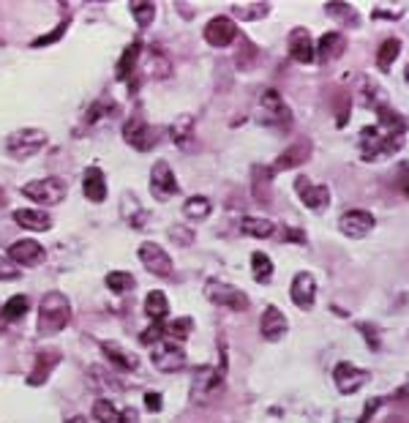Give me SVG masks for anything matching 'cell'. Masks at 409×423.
<instances>
[{"label": "cell", "instance_id": "obj_1", "mask_svg": "<svg viewBox=\"0 0 409 423\" xmlns=\"http://www.w3.org/2000/svg\"><path fill=\"white\" fill-rule=\"evenodd\" d=\"M71 322V300L63 292H47L39 303V336H58Z\"/></svg>", "mask_w": 409, "mask_h": 423}, {"label": "cell", "instance_id": "obj_2", "mask_svg": "<svg viewBox=\"0 0 409 423\" xmlns=\"http://www.w3.org/2000/svg\"><path fill=\"white\" fill-rule=\"evenodd\" d=\"M401 137L382 129V126H366L360 132V153L366 161H377V158H388L399 150Z\"/></svg>", "mask_w": 409, "mask_h": 423}, {"label": "cell", "instance_id": "obj_3", "mask_svg": "<svg viewBox=\"0 0 409 423\" xmlns=\"http://www.w3.org/2000/svg\"><path fill=\"white\" fill-rule=\"evenodd\" d=\"M47 145H50L47 132H41V129H17L6 140V153L11 158H17V161H25V158H33Z\"/></svg>", "mask_w": 409, "mask_h": 423}, {"label": "cell", "instance_id": "obj_4", "mask_svg": "<svg viewBox=\"0 0 409 423\" xmlns=\"http://www.w3.org/2000/svg\"><path fill=\"white\" fill-rule=\"evenodd\" d=\"M22 194L28 200H33L36 205H61L66 200V183L61 178H41V180H30L22 186Z\"/></svg>", "mask_w": 409, "mask_h": 423}, {"label": "cell", "instance_id": "obj_5", "mask_svg": "<svg viewBox=\"0 0 409 423\" xmlns=\"http://www.w3.org/2000/svg\"><path fill=\"white\" fill-rule=\"evenodd\" d=\"M257 118L262 123H268V126H286L292 121V112H289L286 101L281 99V93L275 87H268L260 96V112H257Z\"/></svg>", "mask_w": 409, "mask_h": 423}, {"label": "cell", "instance_id": "obj_6", "mask_svg": "<svg viewBox=\"0 0 409 423\" xmlns=\"http://www.w3.org/2000/svg\"><path fill=\"white\" fill-rule=\"evenodd\" d=\"M204 298H207L210 303L227 306V309H232V311H246V309H249L246 292H240V289L232 287V284L216 282V279H210V282L204 284Z\"/></svg>", "mask_w": 409, "mask_h": 423}, {"label": "cell", "instance_id": "obj_7", "mask_svg": "<svg viewBox=\"0 0 409 423\" xmlns=\"http://www.w3.org/2000/svg\"><path fill=\"white\" fill-rule=\"evenodd\" d=\"M178 192H180V186H178V180H175V172H172L169 161L158 158V161L153 164V169H150V194H153L158 203H167V200L175 197Z\"/></svg>", "mask_w": 409, "mask_h": 423}, {"label": "cell", "instance_id": "obj_8", "mask_svg": "<svg viewBox=\"0 0 409 423\" xmlns=\"http://www.w3.org/2000/svg\"><path fill=\"white\" fill-rule=\"evenodd\" d=\"M150 360H153V366H156L158 371L175 374V371H180V369L186 366V350H183L178 342H158V344H153V350H150Z\"/></svg>", "mask_w": 409, "mask_h": 423}, {"label": "cell", "instance_id": "obj_9", "mask_svg": "<svg viewBox=\"0 0 409 423\" xmlns=\"http://www.w3.org/2000/svg\"><path fill=\"white\" fill-rule=\"evenodd\" d=\"M295 192H297L300 203H303L308 211L322 213V211H328V205H331V189L322 186V183H311L306 175H297Z\"/></svg>", "mask_w": 409, "mask_h": 423}, {"label": "cell", "instance_id": "obj_10", "mask_svg": "<svg viewBox=\"0 0 409 423\" xmlns=\"http://www.w3.org/2000/svg\"><path fill=\"white\" fill-rule=\"evenodd\" d=\"M139 262L145 265L147 274H153V276H158V279H164V276L172 274V257H169L158 243H153V240H145V243L139 246Z\"/></svg>", "mask_w": 409, "mask_h": 423}, {"label": "cell", "instance_id": "obj_11", "mask_svg": "<svg viewBox=\"0 0 409 423\" xmlns=\"http://www.w3.org/2000/svg\"><path fill=\"white\" fill-rule=\"evenodd\" d=\"M224 374L221 369H213V366H200L194 371V380H191V402L200 404V402H207L210 393L218 391V385L224 382Z\"/></svg>", "mask_w": 409, "mask_h": 423}, {"label": "cell", "instance_id": "obj_12", "mask_svg": "<svg viewBox=\"0 0 409 423\" xmlns=\"http://www.w3.org/2000/svg\"><path fill=\"white\" fill-rule=\"evenodd\" d=\"M235 39H238V25L232 22V17L218 14V17H213V19L204 25V41H207L210 47H216V50L229 47Z\"/></svg>", "mask_w": 409, "mask_h": 423}, {"label": "cell", "instance_id": "obj_13", "mask_svg": "<svg viewBox=\"0 0 409 423\" xmlns=\"http://www.w3.org/2000/svg\"><path fill=\"white\" fill-rule=\"evenodd\" d=\"M333 382H336L339 393L349 396V393H357V391L368 382V371H366V369H357V366L349 363V360H341L339 366L333 369Z\"/></svg>", "mask_w": 409, "mask_h": 423}, {"label": "cell", "instance_id": "obj_14", "mask_svg": "<svg viewBox=\"0 0 409 423\" xmlns=\"http://www.w3.org/2000/svg\"><path fill=\"white\" fill-rule=\"evenodd\" d=\"M8 260L19 268V265H25V268H39L44 260H47V251H44V246L39 243V240H17V243H11L8 246Z\"/></svg>", "mask_w": 409, "mask_h": 423}, {"label": "cell", "instance_id": "obj_15", "mask_svg": "<svg viewBox=\"0 0 409 423\" xmlns=\"http://www.w3.org/2000/svg\"><path fill=\"white\" fill-rule=\"evenodd\" d=\"M339 229L341 235L352 238V240H360L366 238L371 229H374V216L368 211H360V208H352L339 218Z\"/></svg>", "mask_w": 409, "mask_h": 423}, {"label": "cell", "instance_id": "obj_16", "mask_svg": "<svg viewBox=\"0 0 409 423\" xmlns=\"http://www.w3.org/2000/svg\"><path fill=\"white\" fill-rule=\"evenodd\" d=\"M123 140H126V145L136 147V150H150L158 142V132L153 126H147L145 118H132L123 126Z\"/></svg>", "mask_w": 409, "mask_h": 423}, {"label": "cell", "instance_id": "obj_17", "mask_svg": "<svg viewBox=\"0 0 409 423\" xmlns=\"http://www.w3.org/2000/svg\"><path fill=\"white\" fill-rule=\"evenodd\" d=\"M289 295H292L295 306H300L303 311H308V309L314 306V300H317V279H314L308 271L295 274L292 287H289Z\"/></svg>", "mask_w": 409, "mask_h": 423}, {"label": "cell", "instance_id": "obj_18", "mask_svg": "<svg viewBox=\"0 0 409 423\" xmlns=\"http://www.w3.org/2000/svg\"><path fill=\"white\" fill-rule=\"evenodd\" d=\"M311 158V142L308 140H297L295 145H289L275 161H273L271 172H284V169H295L300 164H306Z\"/></svg>", "mask_w": 409, "mask_h": 423}, {"label": "cell", "instance_id": "obj_19", "mask_svg": "<svg viewBox=\"0 0 409 423\" xmlns=\"http://www.w3.org/2000/svg\"><path fill=\"white\" fill-rule=\"evenodd\" d=\"M286 328H289V322H286V317H284V311H281L278 306H268V309L262 311V320H260V333H262V339H268V342H281V339L286 336Z\"/></svg>", "mask_w": 409, "mask_h": 423}, {"label": "cell", "instance_id": "obj_20", "mask_svg": "<svg viewBox=\"0 0 409 423\" xmlns=\"http://www.w3.org/2000/svg\"><path fill=\"white\" fill-rule=\"evenodd\" d=\"M289 55L297 63H311L314 61V39L306 28H295L289 33Z\"/></svg>", "mask_w": 409, "mask_h": 423}, {"label": "cell", "instance_id": "obj_21", "mask_svg": "<svg viewBox=\"0 0 409 423\" xmlns=\"http://www.w3.org/2000/svg\"><path fill=\"white\" fill-rule=\"evenodd\" d=\"M82 194H85L87 203H96V205H101V203L107 200V178H104V172H101L98 167L85 169V178H82Z\"/></svg>", "mask_w": 409, "mask_h": 423}, {"label": "cell", "instance_id": "obj_22", "mask_svg": "<svg viewBox=\"0 0 409 423\" xmlns=\"http://www.w3.org/2000/svg\"><path fill=\"white\" fill-rule=\"evenodd\" d=\"M101 350L107 355V360L115 366V371H136L139 369V358L118 342H101Z\"/></svg>", "mask_w": 409, "mask_h": 423}, {"label": "cell", "instance_id": "obj_23", "mask_svg": "<svg viewBox=\"0 0 409 423\" xmlns=\"http://www.w3.org/2000/svg\"><path fill=\"white\" fill-rule=\"evenodd\" d=\"M93 418L98 423H139L134 410H118L109 399H98L93 404Z\"/></svg>", "mask_w": 409, "mask_h": 423}, {"label": "cell", "instance_id": "obj_24", "mask_svg": "<svg viewBox=\"0 0 409 423\" xmlns=\"http://www.w3.org/2000/svg\"><path fill=\"white\" fill-rule=\"evenodd\" d=\"M14 221L22 229H30V232H47V229H52L50 213L39 211V208H17L14 211Z\"/></svg>", "mask_w": 409, "mask_h": 423}, {"label": "cell", "instance_id": "obj_25", "mask_svg": "<svg viewBox=\"0 0 409 423\" xmlns=\"http://www.w3.org/2000/svg\"><path fill=\"white\" fill-rule=\"evenodd\" d=\"M169 140L175 142L180 150L194 147V115H180L169 126Z\"/></svg>", "mask_w": 409, "mask_h": 423}, {"label": "cell", "instance_id": "obj_26", "mask_svg": "<svg viewBox=\"0 0 409 423\" xmlns=\"http://www.w3.org/2000/svg\"><path fill=\"white\" fill-rule=\"evenodd\" d=\"M344 52V36L341 33H325L319 39V44H314V61L319 63H331Z\"/></svg>", "mask_w": 409, "mask_h": 423}, {"label": "cell", "instance_id": "obj_27", "mask_svg": "<svg viewBox=\"0 0 409 423\" xmlns=\"http://www.w3.org/2000/svg\"><path fill=\"white\" fill-rule=\"evenodd\" d=\"M145 311L153 322H161L167 314H169V298L161 292V289H150L145 295Z\"/></svg>", "mask_w": 409, "mask_h": 423}, {"label": "cell", "instance_id": "obj_28", "mask_svg": "<svg viewBox=\"0 0 409 423\" xmlns=\"http://www.w3.org/2000/svg\"><path fill=\"white\" fill-rule=\"evenodd\" d=\"M240 229L251 238H271L275 232V224L271 218H262V216H243L240 218Z\"/></svg>", "mask_w": 409, "mask_h": 423}, {"label": "cell", "instance_id": "obj_29", "mask_svg": "<svg viewBox=\"0 0 409 423\" xmlns=\"http://www.w3.org/2000/svg\"><path fill=\"white\" fill-rule=\"evenodd\" d=\"M120 213H123V218L132 227H136V229H142L147 224V211L142 208V203L136 200L134 194H123V208H120Z\"/></svg>", "mask_w": 409, "mask_h": 423}, {"label": "cell", "instance_id": "obj_30", "mask_svg": "<svg viewBox=\"0 0 409 423\" xmlns=\"http://www.w3.org/2000/svg\"><path fill=\"white\" fill-rule=\"evenodd\" d=\"M139 52H142V41H134V44H129V47L123 50V55H120V61H118V69H115V76H118V79H129V76L134 74Z\"/></svg>", "mask_w": 409, "mask_h": 423}, {"label": "cell", "instance_id": "obj_31", "mask_svg": "<svg viewBox=\"0 0 409 423\" xmlns=\"http://www.w3.org/2000/svg\"><path fill=\"white\" fill-rule=\"evenodd\" d=\"M28 295H14V298H8L6 300V306L0 309V320L3 322H17V320H22L25 314H28Z\"/></svg>", "mask_w": 409, "mask_h": 423}, {"label": "cell", "instance_id": "obj_32", "mask_svg": "<svg viewBox=\"0 0 409 423\" xmlns=\"http://www.w3.org/2000/svg\"><path fill=\"white\" fill-rule=\"evenodd\" d=\"M213 211V203L202 197V194H194V197H189L186 203H183V213H186V218H191V221H204L207 216Z\"/></svg>", "mask_w": 409, "mask_h": 423}, {"label": "cell", "instance_id": "obj_33", "mask_svg": "<svg viewBox=\"0 0 409 423\" xmlns=\"http://www.w3.org/2000/svg\"><path fill=\"white\" fill-rule=\"evenodd\" d=\"M58 363V353H41L36 358V366H33V374L28 377V385H41L47 377H50V371H52V366Z\"/></svg>", "mask_w": 409, "mask_h": 423}, {"label": "cell", "instance_id": "obj_34", "mask_svg": "<svg viewBox=\"0 0 409 423\" xmlns=\"http://www.w3.org/2000/svg\"><path fill=\"white\" fill-rule=\"evenodd\" d=\"M399 52H401V41H399V39H385V41L379 44V50H377V66L382 71H388L393 63H396Z\"/></svg>", "mask_w": 409, "mask_h": 423}, {"label": "cell", "instance_id": "obj_35", "mask_svg": "<svg viewBox=\"0 0 409 423\" xmlns=\"http://www.w3.org/2000/svg\"><path fill=\"white\" fill-rule=\"evenodd\" d=\"M251 276L257 284H268L273 279V262L265 251H254L251 254Z\"/></svg>", "mask_w": 409, "mask_h": 423}, {"label": "cell", "instance_id": "obj_36", "mask_svg": "<svg viewBox=\"0 0 409 423\" xmlns=\"http://www.w3.org/2000/svg\"><path fill=\"white\" fill-rule=\"evenodd\" d=\"M107 289H112L115 295H126V292H132L134 289V276L129 274V271H112V274H107Z\"/></svg>", "mask_w": 409, "mask_h": 423}, {"label": "cell", "instance_id": "obj_37", "mask_svg": "<svg viewBox=\"0 0 409 423\" xmlns=\"http://www.w3.org/2000/svg\"><path fill=\"white\" fill-rule=\"evenodd\" d=\"M268 11H271V6H268V3H251V6H232V14H235V17H240V19H246V22L262 19V17H268Z\"/></svg>", "mask_w": 409, "mask_h": 423}, {"label": "cell", "instance_id": "obj_38", "mask_svg": "<svg viewBox=\"0 0 409 423\" xmlns=\"http://www.w3.org/2000/svg\"><path fill=\"white\" fill-rule=\"evenodd\" d=\"M191 328H194V320H191V317H178V320H172L169 325H164L167 336H169V339H180V342L191 336Z\"/></svg>", "mask_w": 409, "mask_h": 423}, {"label": "cell", "instance_id": "obj_39", "mask_svg": "<svg viewBox=\"0 0 409 423\" xmlns=\"http://www.w3.org/2000/svg\"><path fill=\"white\" fill-rule=\"evenodd\" d=\"M132 14L136 17L139 28H150V22L156 17V6L153 3H132Z\"/></svg>", "mask_w": 409, "mask_h": 423}, {"label": "cell", "instance_id": "obj_40", "mask_svg": "<svg viewBox=\"0 0 409 423\" xmlns=\"http://www.w3.org/2000/svg\"><path fill=\"white\" fill-rule=\"evenodd\" d=\"M150 74L153 76H158V79H164V76H169L172 69H169V61L161 55V52H150Z\"/></svg>", "mask_w": 409, "mask_h": 423}, {"label": "cell", "instance_id": "obj_41", "mask_svg": "<svg viewBox=\"0 0 409 423\" xmlns=\"http://www.w3.org/2000/svg\"><path fill=\"white\" fill-rule=\"evenodd\" d=\"M169 238H172L178 246H191V240H194V232H191L189 227H180V224H175V227H169Z\"/></svg>", "mask_w": 409, "mask_h": 423}, {"label": "cell", "instance_id": "obj_42", "mask_svg": "<svg viewBox=\"0 0 409 423\" xmlns=\"http://www.w3.org/2000/svg\"><path fill=\"white\" fill-rule=\"evenodd\" d=\"M167 336V331H164V322H153L145 333H142V344H158L161 339Z\"/></svg>", "mask_w": 409, "mask_h": 423}, {"label": "cell", "instance_id": "obj_43", "mask_svg": "<svg viewBox=\"0 0 409 423\" xmlns=\"http://www.w3.org/2000/svg\"><path fill=\"white\" fill-rule=\"evenodd\" d=\"M14 279H19V268L0 254V282H14Z\"/></svg>", "mask_w": 409, "mask_h": 423}, {"label": "cell", "instance_id": "obj_44", "mask_svg": "<svg viewBox=\"0 0 409 423\" xmlns=\"http://www.w3.org/2000/svg\"><path fill=\"white\" fill-rule=\"evenodd\" d=\"M63 30H66V22H61L55 33H47V36H41V39H36V41H33V47H50L52 41H58V39L63 36Z\"/></svg>", "mask_w": 409, "mask_h": 423}, {"label": "cell", "instance_id": "obj_45", "mask_svg": "<svg viewBox=\"0 0 409 423\" xmlns=\"http://www.w3.org/2000/svg\"><path fill=\"white\" fill-rule=\"evenodd\" d=\"M145 407H147L150 413H158V410L164 407V399H161V393H156V391H147V393H145Z\"/></svg>", "mask_w": 409, "mask_h": 423}, {"label": "cell", "instance_id": "obj_46", "mask_svg": "<svg viewBox=\"0 0 409 423\" xmlns=\"http://www.w3.org/2000/svg\"><path fill=\"white\" fill-rule=\"evenodd\" d=\"M382 404H385L382 399H368V404H366V410H363V415H360V421H357V423H368V421H371V415H374V413H377Z\"/></svg>", "mask_w": 409, "mask_h": 423}, {"label": "cell", "instance_id": "obj_47", "mask_svg": "<svg viewBox=\"0 0 409 423\" xmlns=\"http://www.w3.org/2000/svg\"><path fill=\"white\" fill-rule=\"evenodd\" d=\"M286 240H292V243H297V246H306L308 240H306V232L303 229H295V227H286Z\"/></svg>", "mask_w": 409, "mask_h": 423}, {"label": "cell", "instance_id": "obj_48", "mask_svg": "<svg viewBox=\"0 0 409 423\" xmlns=\"http://www.w3.org/2000/svg\"><path fill=\"white\" fill-rule=\"evenodd\" d=\"M360 333H366V339H368L371 350H377V347H379V344H377V336L371 333V325H360Z\"/></svg>", "mask_w": 409, "mask_h": 423}, {"label": "cell", "instance_id": "obj_49", "mask_svg": "<svg viewBox=\"0 0 409 423\" xmlns=\"http://www.w3.org/2000/svg\"><path fill=\"white\" fill-rule=\"evenodd\" d=\"M374 17H399V11H385V8H374Z\"/></svg>", "mask_w": 409, "mask_h": 423}, {"label": "cell", "instance_id": "obj_50", "mask_svg": "<svg viewBox=\"0 0 409 423\" xmlns=\"http://www.w3.org/2000/svg\"><path fill=\"white\" fill-rule=\"evenodd\" d=\"M66 423H87V418H82V415H74V418H68Z\"/></svg>", "mask_w": 409, "mask_h": 423}, {"label": "cell", "instance_id": "obj_51", "mask_svg": "<svg viewBox=\"0 0 409 423\" xmlns=\"http://www.w3.org/2000/svg\"><path fill=\"white\" fill-rule=\"evenodd\" d=\"M6 205V194H3V189H0V208Z\"/></svg>", "mask_w": 409, "mask_h": 423}, {"label": "cell", "instance_id": "obj_52", "mask_svg": "<svg viewBox=\"0 0 409 423\" xmlns=\"http://www.w3.org/2000/svg\"><path fill=\"white\" fill-rule=\"evenodd\" d=\"M404 79H407V85H409V63H407V71H404Z\"/></svg>", "mask_w": 409, "mask_h": 423}, {"label": "cell", "instance_id": "obj_53", "mask_svg": "<svg viewBox=\"0 0 409 423\" xmlns=\"http://www.w3.org/2000/svg\"><path fill=\"white\" fill-rule=\"evenodd\" d=\"M407 197H409V189H407Z\"/></svg>", "mask_w": 409, "mask_h": 423}]
</instances>
